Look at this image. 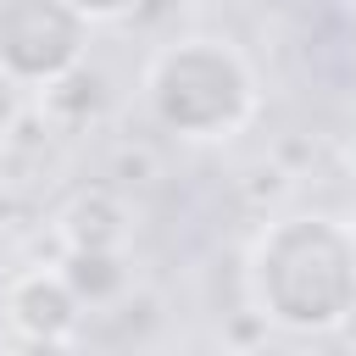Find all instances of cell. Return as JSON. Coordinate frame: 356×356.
<instances>
[{"label": "cell", "mask_w": 356, "mask_h": 356, "mask_svg": "<svg viewBox=\"0 0 356 356\" xmlns=\"http://www.w3.org/2000/svg\"><path fill=\"white\" fill-rule=\"evenodd\" d=\"M245 295L284 334H334L356 317V222L289 211L267 222L245 261Z\"/></svg>", "instance_id": "obj_1"}, {"label": "cell", "mask_w": 356, "mask_h": 356, "mask_svg": "<svg viewBox=\"0 0 356 356\" xmlns=\"http://www.w3.org/2000/svg\"><path fill=\"white\" fill-rule=\"evenodd\" d=\"M61 273L78 289V300H89V306H100V300H111V295L128 289V267H122L117 250H67Z\"/></svg>", "instance_id": "obj_6"}, {"label": "cell", "mask_w": 356, "mask_h": 356, "mask_svg": "<svg viewBox=\"0 0 356 356\" xmlns=\"http://www.w3.org/2000/svg\"><path fill=\"white\" fill-rule=\"evenodd\" d=\"M139 95H145V111L156 117V128H167L189 145L234 139L261 106L256 67L222 33H184V39L161 44L139 72Z\"/></svg>", "instance_id": "obj_2"}, {"label": "cell", "mask_w": 356, "mask_h": 356, "mask_svg": "<svg viewBox=\"0 0 356 356\" xmlns=\"http://www.w3.org/2000/svg\"><path fill=\"white\" fill-rule=\"evenodd\" d=\"M89 17L67 0H0V78L17 89H56L89 50Z\"/></svg>", "instance_id": "obj_3"}, {"label": "cell", "mask_w": 356, "mask_h": 356, "mask_svg": "<svg viewBox=\"0 0 356 356\" xmlns=\"http://www.w3.org/2000/svg\"><path fill=\"white\" fill-rule=\"evenodd\" d=\"M122 234H128V217H122V206H117L111 195H100V189L78 195V200L61 211V239H67V250H117Z\"/></svg>", "instance_id": "obj_5"}, {"label": "cell", "mask_w": 356, "mask_h": 356, "mask_svg": "<svg viewBox=\"0 0 356 356\" xmlns=\"http://www.w3.org/2000/svg\"><path fill=\"white\" fill-rule=\"evenodd\" d=\"M67 6H78L89 22H117V17H134L145 0H67Z\"/></svg>", "instance_id": "obj_7"}, {"label": "cell", "mask_w": 356, "mask_h": 356, "mask_svg": "<svg viewBox=\"0 0 356 356\" xmlns=\"http://www.w3.org/2000/svg\"><path fill=\"white\" fill-rule=\"evenodd\" d=\"M0 312H6V323H11L22 339H33V345H67V339L78 334L83 300H78V289L67 284L61 267H28V273H17V278L6 284Z\"/></svg>", "instance_id": "obj_4"}]
</instances>
